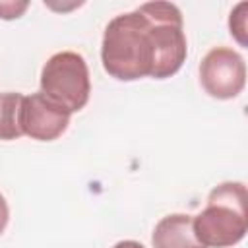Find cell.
Masks as SVG:
<instances>
[{"mask_svg": "<svg viewBox=\"0 0 248 248\" xmlns=\"http://www.w3.org/2000/svg\"><path fill=\"white\" fill-rule=\"evenodd\" d=\"M105 72L120 81L151 78L155 66V43L149 19L136 8L108 21L101 43Z\"/></svg>", "mask_w": 248, "mask_h": 248, "instance_id": "cell-1", "label": "cell"}, {"mask_svg": "<svg viewBox=\"0 0 248 248\" xmlns=\"http://www.w3.org/2000/svg\"><path fill=\"white\" fill-rule=\"evenodd\" d=\"M194 234L205 248H229L238 244L248 231V194L242 182H221L205 207L192 217Z\"/></svg>", "mask_w": 248, "mask_h": 248, "instance_id": "cell-2", "label": "cell"}, {"mask_svg": "<svg viewBox=\"0 0 248 248\" xmlns=\"http://www.w3.org/2000/svg\"><path fill=\"white\" fill-rule=\"evenodd\" d=\"M8 221H10V207H8V202H6V198L0 194V234L6 231V227H8Z\"/></svg>", "mask_w": 248, "mask_h": 248, "instance_id": "cell-11", "label": "cell"}, {"mask_svg": "<svg viewBox=\"0 0 248 248\" xmlns=\"http://www.w3.org/2000/svg\"><path fill=\"white\" fill-rule=\"evenodd\" d=\"M41 93L70 114L81 110L91 93L89 68L83 56L74 50L52 54L41 70Z\"/></svg>", "mask_w": 248, "mask_h": 248, "instance_id": "cell-4", "label": "cell"}, {"mask_svg": "<svg viewBox=\"0 0 248 248\" xmlns=\"http://www.w3.org/2000/svg\"><path fill=\"white\" fill-rule=\"evenodd\" d=\"M200 81L213 99H234L246 85L244 58L229 46H213L200 62Z\"/></svg>", "mask_w": 248, "mask_h": 248, "instance_id": "cell-5", "label": "cell"}, {"mask_svg": "<svg viewBox=\"0 0 248 248\" xmlns=\"http://www.w3.org/2000/svg\"><path fill=\"white\" fill-rule=\"evenodd\" d=\"M153 248H205L194 234L192 215L170 213L165 215L153 229Z\"/></svg>", "mask_w": 248, "mask_h": 248, "instance_id": "cell-7", "label": "cell"}, {"mask_svg": "<svg viewBox=\"0 0 248 248\" xmlns=\"http://www.w3.org/2000/svg\"><path fill=\"white\" fill-rule=\"evenodd\" d=\"M21 93L6 91L0 93V140L12 141L23 136L21 132V107H23Z\"/></svg>", "mask_w": 248, "mask_h": 248, "instance_id": "cell-8", "label": "cell"}, {"mask_svg": "<svg viewBox=\"0 0 248 248\" xmlns=\"http://www.w3.org/2000/svg\"><path fill=\"white\" fill-rule=\"evenodd\" d=\"M246 12H248V4L246 2H238L229 17V29L231 35L236 39V43L240 46H248V39H246Z\"/></svg>", "mask_w": 248, "mask_h": 248, "instance_id": "cell-9", "label": "cell"}, {"mask_svg": "<svg viewBox=\"0 0 248 248\" xmlns=\"http://www.w3.org/2000/svg\"><path fill=\"white\" fill-rule=\"evenodd\" d=\"M151 25L155 43V66L151 78L165 79L174 76L188 54L182 12L170 2H145L138 8Z\"/></svg>", "mask_w": 248, "mask_h": 248, "instance_id": "cell-3", "label": "cell"}, {"mask_svg": "<svg viewBox=\"0 0 248 248\" xmlns=\"http://www.w3.org/2000/svg\"><path fill=\"white\" fill-rule=\"evenodd\" d=\"M112 248H145V246L141 242H136V240H120Z\"/></svg>", "mask_w": 248, "mask_h": 248, "instance_id": "cell-12", "label": "cell"}, {"mask_svg": "<svg viewBox=\"0 0 248 248\" xmlns=\"http://www.w3.org/2000/svg\"><path fill=\"white\" fill-rule=\"evenodd\" d=\"M29 8V2H14V0H0V17L2 19H16L23 16Z\"/></svg>", "mask_w": 248, "mask_h": 248, "instance_id": "cell-10", "label": "cell"}, {"mask_svg": "<svg viewBox=\"0 0 248 248\" xmlns=\"http://www.w3.org/2000/svg\"><path fill=\"white\" fill-rule=\"evenodd\" d=\"M70 116L72 114L66 108L58 107L39 91L23 97L21 132L37 141H52L66 132Z\"/></svg>", "mask_w": 248, "mask_h": 248, "instance_id": "cell-6", "label": "cell"}]
</instances>
